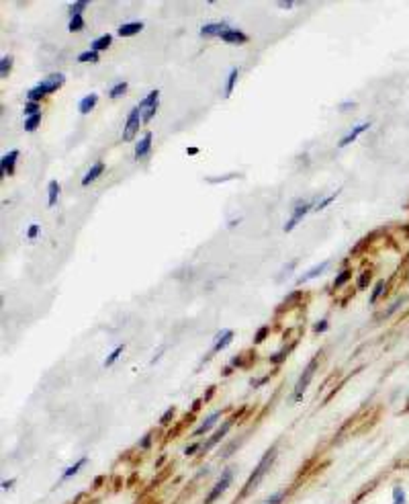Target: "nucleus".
I'll use <instances>...</instances> for the list:
<instances>
[{"instance_id":"1","label":"nucleus","mask_w":409,"mask_h":504,"mask_svg":"<svg viewBox=\"0 0 409 504\" xmlns=\"http://www.w3.org/2000/svg\"><path fill=\"white\" fill-rule=\"evenodd\" d=\"M274 459H276V445H272L264 455H262V459H260V463L256 465V469L252 471V476L248 478V482H246V486H243V490H241V494H239V498H243V496H248L252 490H254L260 482H262V478L266 476V471H270V467H272V463H274Z\"/></svg>"},{"instance_id":"2","label":"nucleus","mask_w":409,"mask_h":504,"mask_svg":"<svg viewBox=\"0 0 409 504\" xmlns=\"http://www.w3.org/2000/svg\"><path fill=\"white\" fill-rule=\"evenodd\" d=\"M317 365H319V355H315V357L309 361V365L305 367L303 375L299 377V382H297V386H295V394H293V400H295V402H299V400L303 398L305 390L309 388V384H311V380H313V375H315V371H317Z\"/></svg>"},{"instance_id":"3","label":"nucleus","mask_w":409,"mask_h":504,"mask_svg":"<svg viewBox=\"0 0 409 504\" xmlns=\"http://www.w3.org/2000/svg\"><path fill=\"white\" fill-rule=\"evenodd\" d=\"M231 478H233V469H229V467H227V469H223V471H221V478L217 480V484L213 486V490H211V492H209V496L205 498V504H213L219 496H221V494L229 488Z\"/></svg>"},{"instance_id":"4","label":"nucleus","mask_w":409,"mask_h":504,"mask_svg":"<svg viewBox=\"0 0 409 504\" xmlns=\"http://www.w3.org/2000/svg\"><path fill=\"white\" fill-rule=\"evenodd\" d=\"M143 121V115H141V109L139 107H133L129 117H127V123H125V130H123V140L125 142H131L135 138V134L139 132V125Z\"/></svg>"},{"instance_id":"5","label":"nucleus","mask_w":409,"mask_h":504,"mask_svg":"<svg viewBox=\"0 0 409 504\" xmlns=\"http://www.w3.org/2000/svg\"><path fill=\"white\" fill-rule=\"evenodd\" d=\"M158 99H160V90L155 88V90H151L147 97L137 105L139 109H141V115H143V123H147V121H151V117L155 115V111H158Z\"/></svg>"},{"instance_id":"6","label":"nucleus","mask_w":409,"mask_h":504,"mask_svg":"<svg viewBox=\"0 0 409 504\" xmlns=\"http://www.w3.org/2000/svg\"><path fill=\"white\" fill-rule=\"evenodd\" d=\"M233 426V420H225L223 424H221V428H217L215 432H213V436L207 440V443H205V447H203V453H207V451H211L217 443H221V440L225 438V434L229 432V428Z\"/></svg>"},{"instance_id":"7","label":"nucleus","mask_w":409,"mask_h":504,"mask_svg":"<svg viewBox=\"0 0 409 504\" xmlns=\"http://www.w3.org/2000/svg\"><path fill=\"white\" fill-rule=\"evenodd\" d=\"M309 209H311V201H303V203H299L295 209H293V215H291V219H289V222L285 224V232H291L299 222H301V219L309 213Z\"/></svg>"},{"instance_id":"8","label":"nucleus","mask_w":409,"mask_h":504,"mask_svg":"<svg viewBox=\"0 0 409 504\" xmlns=\"http://www.w3.org/2000/svg\"><path fill=\"white\" fill-rule=\"evenodd\" d=\"M19 158V150H11L9 154L3 156V162H0V174L3 176H13L15 174V162Z\"/></svg>"},{"instance_id":"9","label":"nucleus","mask_w":409,"mask_h":504,"mask_svg":"<svg viewBox=\"0 0 409 504\" xmlns=\"http://www.w3.org/2000/svg\"><path fill=\"white\" fill-rule=\"evenodd\" d=\"M64 82H66V76H64V74H51V76H47L43 82H39V86L45 90V94H51V92H55L57 88L64 86Z\"/></svg>"},{"instance_id":"10","label":"nucleus","mask_w":409,"mask_h":504,"mask_svg":"<svg viewBox=\"0 0 409 504\" xmlns=\"http://www.w3.org/2000/svg\"><path fill=\"white\" fill-rule=\"evenodd\" d=\"M227 29H229L227 23H209V25H205V27L201 29V37H213V35H219V37H221Z\"/></svg>"},{"instance_id":"11","label":"nucleus","mask_w":409,"mask_h":504,"mask_svg":"<svg viewBox=\"0 0 409 504\" xmlns=\"http://www.w3.org/2000/svg\"><path fill=\"white\" fill-rule=\"evenodd\" d=\"M368 128H370V123H360V125H356L354 130H350L348 134H346V136H344V138L340 140V144H338V146H340V148H346L348 144H352V142H354V140H356V138H358V136H360L362 132H366Z\"/></svg>"},{"instance_id":"12","label":"nucleus","mask_w":409,"mask_h":504,"mask_svg":"<svg viewBox=\"0 0 409 504\" xmlns=\"http://www.w3.org/2000/svg\"><path fill=\"white\" fill-rule=\"evenodd\" d=\"M328 267H330V261H323L321 265H315L313 269H309V271H307V273H305L303 277H299V279H297V285H303V283H307V281H311V279L319 277V275H321V273H323V271H325Z\"/></svg>"},{"instance_id":"13","label":"nucleus","mask_w":409,"mask_h":504,"mask_svg":"<svg viewBox=\"0 0 409 504\" xmlns=\"http://www.w3.org/2000/svg\"><path fill=\"white\" fill-rule=\"evenodd\" d=\"M149 150H151V134L147 132V134L137 142V146H135V160L145 158V156L149 154Z\"/></svg>"},{"instance_id":"14","label":"nucleus","mask_w":409,"mask_h":504,"mask_svg":"<svg viewBox=\"0 0 409 504\" xmlns=\"http://www.w3.org/2000/svg\"><path fill=\"white\" fill-rule=\"evenodd\" d=\"M221 39H223L225 43H235V45H241V43H246V41H248V35H246V33H241L239 29H227L225 33L221 35Z\"/></svg>"},{"instance_id":"15","label":"nucleus","mask_w":409,"mask_h":504,"mask_svg":"<svg viewBox=\"0 0 409 504\" xmlns=\"http://www.w3.org/2000/svg\"><path fill=\"white\" fill-rule=\"evenodd\" d=\"M105 172V162H97V164H92L90 166V170L84 174V178H82V184L84 186H88L90 182H94V180H97L101 174Z\"/></svg>"},{"instance_id":"16","label":"nucleus","mask_w":409,"mask_h":504,"mask_svg":"<svg viewBox=\"0 0 409 504\" xmlns=\"http://www.w3.org/2000/svg\"><path fill=\"white\" fill-rule=\"evenodd\" d=\"M141 29H143V23H125V25L119 27L117 33L121 37H131V35H137Z\"/></svg>"},{"instance_id":"17","label":"nucleus","mask_w":409,"mask_h":504,"mask_svg":"<svg viewBox=\"0 0 409 504\" xmlns=\"http://www.w3.org/2000/svg\"><path fill=\"white\" fill-rule=\"evenodd\" d=\"M233 340V332L231 330H223L221 334H219L217 338H215V346H213V353H219V351H223L225 346L229 344Z\"/></svg>"},{"instance_id":"18","label":"nucleus","mask_w":409,"mask_h":504,"mask_svg":"<svg viewBox=\"0 0 409 504\" xmlns=\"http://www.w3.org/2000/svg\"><path fill=\"white\" fill-rule=\"evenodd\" d=\"M97 103H99V94H88V97H84L82 101H80V113L82 115H86V113H90L94 107H97Z\"/></svg>"},{"instance_id":"19","label":"nucleus","mask_w":409,"mask_h":504,"mask_svg":"<svg viewBox=\"0 0 409 504\" xmlns=\"http://www.w3.org/2000/svg\"><path fill=\"white\" fill-rule=\"evenodd\" d=\"M219 416H221L219 412H213V414H211V416H209V418H207V420H205V422H203V424H201V426H199V428L195 430V434H197V436H201V434L209 432V430H211V428L215 426V422L219 420Z\"/></svg>"},{"instance_id":"20","label":"nucleus","mask_w":409,"mask_h":504,"mask_svg":"<svg viewBox=\"0 0 409 504\" xmlns=\"http://www.w3.org/2000/svg\"><path fill=\"white\" fill-rule=\"evenodd\" d=\"M47 193H49L47 205L53 207V205L57 203V197H59V182H57V180H49V184H47Z\"/></svg>"},{"instance_id":"21","label":"nucleus","mask_w":409,"mask_h":504,"mask_svg":"<svg viewBox=\"0 0 409 504\" xmlns=\"http://www.w3.org/2000/svg\"><path fill=\"white\" fill-rule=\"evenodd\" d=\"M86 461H88V457H80V459H78V461H76L74 465H70V467H68V469L64 471V474H61V480H70L72 476H76V474H78V469L86 465Z\"/></svg>"},{"instance_id":"22","label":"nucleus","mask_w":409,"mask_h":504,"mask_svg":"<svg viewBox=\"0 0 409 504\" xmlns=\"http://www.w3.org/2000/svg\"><path fill=\"white\" fill-rule=\"evenodd\" d=\"M111 41H113V37H111L109 33H105V35H101L99 39H94V41L90 43V49H94V51H103V49H107V47L111 45Z\"/></svg>"},{"instance_id":"23","label":"nucleus","mask_w":409,"mask_h":504,"mask_svg":"<svg viewBox=\"0 0 409 504\" xmlns=\"http://www.w3.org/2000/svg\"><path fill=\"white\" fill-rule=\"evenodd\" d=\"M78 61H80V64H97V61H99V51H94V49L82 51L78 55Z\"/></svg>"},{"instance_id":"24","label":"nucleus","mask_w":409,"mask_h":504,"mask_svg":"<svg viewBox=\"0 0 409 504\" xmlns=\"http://www.w3.org/2000/svg\"><path fill=\"white\" fill-rule=\"evenodd\" d=\"M293 346H295V342H293L291 346H285V349H282V351L274 353V355L270 357V363H274V365H280L282 361H285V359L289 357V353H291V349H293Z\"/></svg>"},{"instance_id":"25","label":"nucleus","mask_w":409,"mask_h":504,"mask_svg":"<svg viewBox=\"0 0 409 504\" xmlns=\"http://www.w3.org/2000/svg\"><path fill=\"white\" fill-rule=\"evenodd\" d=\"M11 70H13V55H5L3 61H0V76H3V78H9Z\"/></svg>"},{"instance_id":"26","label":"nucleus","mask_w":409,"mask_h":504,"mask_svg":"<svg viewBox=\"0 0 409 504\" xmlns=\"http://www.w3.org/2000/svg\"><path fill=\"white\" fill-rule=\"evenodd\" d=\"M350 279H352V271H350V269H344V271L336 277V281H334V289H340L344 283H348Z\"/></svg>"},{"instance_id":"27","label":"nucleus","mask_w":409,"mask_h":504,"mask_svg":"<svg viewBox=\"0 0 409 504\" xmlns=\"http://www.w3.org/2000/svg\"><path fill=\"white\" fill-rule=\"evenodd\" d=\"M237 76H239V70H237V68H233V70L229 72V76H227V86H225V97H231V92H233V86H235V82H237Z\"/></svg>"},{"instance_id":"28","label":"nucleus","mask_w":409,"mask_h":504,"mask_svg":"<svg viewBox=\"0 0 409 504\" xmlns=\"http://www.w3.org/2000/svg\"><path fill=\"white\" fill-rule=\"evenodd\" d=\"M39 123H41V113H37V115H33V117H27V121H25V132H35V130L39 128Z\"/></svg>"},{"instance_id":"29","label":"nucleus","mask_w":409,"mask_h":504,"mask_svg":"<svg viewBox=\"0 0 409 504\" xmlns=\"http://www.w3.org/2000/svg\"><path fill=\"white\" fill-rule=\"evenodd\" d=\"M86 27V23H84V19H82V15H76V17H70V25H68V29L72 31H82Z\"/></svg>"},{"instance_id":"30","label":"nucleus","mask_w":409,"mask_h":504,"mask_svg":"<svg viewBox=\"0 0 409 504\" xmlns=\"http://www.w3.org/2000/svg\"><path fill=\"white\" fill-rule=\"evenodd\" d=\"M125 90H127V82H117V84L109 90V97H111V99H119L121 94H125Z\"/></svg>"},{"instance_id":"31","label":"nucleus","mask_w":409,"mask_h":504,"mask_svg":"<svg viewBox=\"0 0 409 504\" xmlns=\"http://www.w3.org/2000/svg\"><path fill=\"white\" fill-rule=\"evenodd\" d=\"M123 351H125V346H123V344H119L117 349H115V351H113V353H111V355H109V357L105 359V363H103V365H105V367H111V365H113V363H115V361H117V359L121 357V353H123Z\"/></svg>"},{"instance_id":"32","label":"nucleus","mask_w":409,"mask_h":504,"mask_svg":"<svg viewBox=\"0 0 409 504\" xmlns=\"http://www.w3.org/2000/svg\"><path fill=\"white\" fill-rule=\"evenodd\" d=\"M37 113H41V105H39V103L29 101V103L25 105V115H27V117H33V115H37Z\"/></svg>"},{"instance_id":"33","label":"nucleus","mask_w":409,"mask_h":504,"mask_svg":"<svg viewBox=\"0 0 409 504\" xmlns=\"http://www.w3.org/2000/svg\"><path fill=\"white\" fill-rule=\"evenodd\" d=\"M88 7L86 0H78V3L70 5V17H76V15H82V11Z\"/></svg>"},{"instance_id":"34","label":"nucleus","mask_w":409,"mask_h":504,"mask_svg":"<svg viewBox=\"0 0 409 504\" xmlns=\"http://www.w3.org/2000/svg\"><path fill=\"white\" fill-rule=\"evenodd\" d=\"M383 289H385V281H379V283H376V285H374L372 293H370V303H374L376 299H379V297H381Z\"/></svg>"},{"instance_id":"35","label":"nucleus","mask_w":409,"mask_h":504,"mask_svg":"<svg viewBox=\"0 0 409 504\" xmlns=\"http://www.w3.org/2000/svg\"><path fill=\"white\" fill-rule=\"evenodd\" d=\"M393 504H405V492L401 486H397L393 490Z\"/></svg>"},{"instance_id":"36","label":"nucleus","mask_w":409,"mask_h":504,"mask_svg":"<svg viewBox=\"0 0 409 504\" xmlns=\"http://www.w3.org/2000/svg\"><path fill=\"white\" fill-rule=\"evenodd\" d=\"M268 332H270V326H262V328L256 332V336H254V342H256V344L264 342V340H266V336H268Z\"/></svg>"},{"instance_id":"37","label":"nucleus","mask_w":409,"mask_h":504,"mask_svg":"<svg viewBox=\"0 0 409 504\" xmlns=\"http://www.w3.org/2000/svg\"><path fill=\"white\" fill-rule=\"evenodd\" d=\"M299 297H301V291H295V293H291V295H289V297H287L285 301H282L280 309H287V307H289V305H293V303H295V301H297Z\"/></svg>"},{"instance_id":"38","label":"nucleus","mask_w":409,"mask_h":504,"mask_svg":"<svg viewBox=\"0 0 409 504\" xmlns=\"http://www.w3.org/2000/svg\"><path fill=\"white\" fill-rule=\"evenodd\" d=\"M174 414H176L174 408H168V410L164 412V416L160 418V424H162V426H168V424H170V420L174 418Z\"/></svg>"},{"instance_id":"39","label":"nucleus","mask_w":409,"mask_h":504,"mask_svg":"<svg viewBox=\"0 0 409 504\" xmlns=\"http://www.w3.org/2000/svg\"><path fill=\"white\" fill-rule=\"evenodd\" d=\"M282 498H285V492H274V494H272L270 498H266L262 504H280Z\"/></svg>"},{"instance_id":"40","label":"nucleus","mask_w":409,"mask_h":504,"mask_svg":"<svg viewBox=\"0 0 409 504\" xmlns=\"http://www.w3.org/2000/svg\"><path fill=\"white\" fill-rule=\"evenodd\" d=\"M338 195H340V191H336V193H332L330 197H325L323 201H319V203H317V207H315V211H321L323 207H328V205H330V203H332V201H334V199H336Z\"/></svg>"},{"instance_id":"41","label":"nucleus","mask_w":409,"mask_h":504,"mask_svg":"<svg viewBox=\"0 0 409 504\" xmlns=\"http://www.w3.org/2000/svg\"><path fill=\"white\" fill-rule=\"evenodd\" d=\"M368 283H370V273H368V271L360 273V277H358V289H364Z\"/></svg>"},{"instance_id":"42","label":"nucleus","mask_w":409,"mask_h":504,"mask_svg":"<svg viewBox=\"0 0 409 504\" xmlns=\"http://www.w3.org/2000/svg\"><path fill=\"white\" fill-rule=\"evenodd\" d=\"M37 234H39V226H37V224H31V228H29V232H27V238H29V240H35Z\"/></svg>"},{"instance_id":"43","label":"nucleus","mask_w":409,"mask_h":504,"mask_svg":"<svg viewBox=\"0 0 409 504\" xmlns=\"http://www.w3.org/2000/svg\"><path fill=\"white\" fill-rule=\"evenodd\" d=\"M235 176H239V174H225V176H221V178H207L209 182H225V180H231V178H235Z\"/></svg>"},{"instance_id":"44","label":"nucleus","mask_w":409,"mask_h":504,"mask_svg":"<svg viewBox=\"0 0 409 504\" xmlns=\"http://www.w3.org/2000/svg\"><path fill=\"white\" fill-rule=\"evenodd\" d=\"M149 445H151V432H147V434L143 436V440L139 443V447H141V449H147Z\"/></svg>"},{"instance_id":"45","label":"nucleus","mask_w":409,"mask_h":504,"mask_svg":"<svg viewBox=\"0 0 409 504\" xmlns=\"http://www.w3.org/2000/svg\"><path fill=\"white\" fill-rule=\"evenodd\" d=\"M199 449H201V445H199V443H195V445H191V447H186V449H184V455L188 457V455H193V453H197Z\"/></svg>"},{"instance_id":"46","label":"nucleus","mask_w":409,"mask_h":504,"mask_svg":"<svg viewBox=\"0 0 409 504\" xmlns=\"http://www.w3.org/2000/svg\"><path fill=\"white\" fill-rule=\"evenodd\" d=\"M328 330V320H321L315 324V332H325Z\"/></svg>"},{"instance_id":"47","label":"nucleus","mask_w":409,"mask_h":504,"mask_svg":"<svg viewBox=\"0 0 409 504\" xmlns=\"http://www.w3.org/2000/svg\"><path fill=\"white\" fill-rule=\"evenodd\" d=\"M268 380H270V375H266V377H262V380H256V382H254V380H252V388H258V386H262V384H266V382H268Z\"/></svg>"},{"instance_id":"48","label":"nucleus","mask_w":409,"mask_h":504,"mask_svg":"<svg viewBox=\"0 0 409 504\" xmlns=\"http://www.w3.org/2000/svg\"><path fill=\"white\" fill-rule=\"evenodd\" d=\"M278 7H280V9H293V7H295V3H293V0H287V3L282 0V3H278Z\"/></svg>"},{"instance_id":"49","label":"nucleus","mask_w":409,"mask_h":504,"mask_svg":"<svg viewBox=\"0 0 409 504\" xmlns=\"http://www.w3.org/2000/svg\"><path fill=\"white\" fill-rule=\"evenodd\" d=\"M354 105H356V103H352V101H348V103H342V105H340V111H346V109H352Z\"/></svg>"},{"instance_id":"50","label":"nucleus","mask_w":409,"mask_h":504,"mask_svg":"<svg viewBox=\"0 0 409 504\" xmlns=\"http://www.w3.org/2000/svg\"><path fill=\"white\" fill-rule=\"evenodd\" d=\"M201 404H203V398L195 400V404H193V412H197V410H199V408H201Z\"/></svg>"},{"instance_id":"51","label":"nucleus","mask_w":409,"mask_h":504,"mask_svg":"<svg viewBox=\"0 0 409 504\" xmlns=\"http://www.w3.org/2000/svg\"><path fill=\"white\" fill-rule=\"evenodd\" d=\"M213 394H215V388L211 386V388H209V392H207V396H205L203 400H205V402H207V400H211V398H213Z\"/></svg>"},{"instance_id":"52","label":"nucleus","mask_w":409,"mask_h":504,"mask_svg":"<svg viewBox=\"0 0 409 504\" xmlns=\"http://www.w3.org/2000/svg\"><path fill=\"white\" fill-rule=\"evenodd\" d=\"M13 484H15V480H9V482H3V488H5V490H11V486H13Z\"/></svg>"},{"instance_id":"53","label":"nucleus","mask_w":409,"mask_h":504,"mask_svg":"<svg viewBox=\"0 0 409 504\" xmlns=\"http://www.w3.org/2000/svg\"><path fill=\"white\" fill-rule=\"evenodd\" d=\"M186 154H191V156H195V154H199V150H197V148H188V150H186Z\"/></svg>"},{"instance_id":"54","label":"nucleus","mask_w":409,"mask_h":504,"mask_svg":"<svg viewBox=\"0 0 409 504\" xmlns=\"http://www.w3.org/2000/svg\"><path fill=\"white\" fill-rule=\"evenodd\" d=\"M229 373H231V365H229V367H225V369H223V375H229Z\"/></svg>"},{"instance_id":"55","label":"nucleus","mask_w":409,"mask_h":504,"mask_svg":"<svg viewBox=\"0 0 409 504\" xmlns=\"http://www.w3.org/2000/svg\"><path fill=\"white\" fill-rule=\"evenodd\" d=\"M407 410H409V398H407Z\"/></svg>"}]
</instances>
